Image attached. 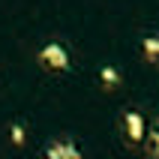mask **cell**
I'll return each instance as SVG.
<instances>
[{
	"mask_svg": "<svg viewBox=\"0 0 159 159\" xmlns=\"http://www.w3.org/2000/svg\"><path fill=\"white\" fill-rule=\"evenodd\" d=\"M144 132H147V120H144L141 111H135V108L123 111V135H126V141L129 144H141Z\"/></svg>",
	"mask_w": 159,
	"mask_h": 159,
	"instance_id": "obj_1",
	"label": "cell"
},
{
	"mask_svg": "<svg viewBox=\"0 0 159 159\" xmlns=\"http://www.w3.org/2000/svg\"><path fill=\"white\" fill-rule=\"evenodd\" d=\"M39 60H42L45 69H54V72L69 69V54H66V48H63V45H57V42L45 45L42 51H39Z\"/></svg>",
	"mask_w": 159,
	"mask_h": 159,
	"instance_id": "obj_2",
	"label": "cell"
},
{
	"mask_svg": "<svg viewBox=\"0 0 159 159\" xmlns=\"http://www.w3.org/2000/svg\"><path fill=\"white\" fill-rule=\"evenodd\" d=\"M99 84H102L105 90L120 87V84H123V75H120V69H117V66H102V69H99Z\"/></svg>",
	"mask_w": 159,
	"mask_h": 159,
	"instance_id": "obj_3",
	"label": "cell"
},
{
	"mask_svg": "<svg viewBox=\"0 0 159 159\" xmlns=\"http://www.w3.org/2000/svg\"><path fill=\"white\" fill-rule=\"evenodd\" d=\"M9 141H12V147H24L27 144V126L21 120H12L9 123Z\"/></svg>",
	"mask_w": 159,
	"mask_h": 159,
	"instance_id": "obj_4",
	"label": "cell"
},
{
	"mask_svg": "<svg viewBox=\"0 0 159 159\" xmlns=\"http://www.w3.org/2000/svg\"><path fill=\"white\" fill-rule=\"evenodd\" d=\"M42 156L45 159H69L66 153H63V147H60V138H54V141H48L42 147Z\"/></svg>",
	"mask_w": 159,
	"mask_h": 159,
	"instance_id": "obj_5",
	"label": "cell"
},
{
	"mask_svg": "<svg viewBox=\"0 0 159 159\" xmlns=\"http://www.w3.org/2000/svg\"><path fill=\"white\" fill-rule=\"evenodd\" d=\"M156 51H159V42H156V36H147V39H144V57H147V60H156Z\"/></svg>",
	"mask_w": 159,
	"mask_h": 159,
	"instance_id": "obj_6",
	"label": "cell"
},
{
	"mask_svg": "<svg viewBox=\"0 0 159 159\" xmlns=\"http://www.w3.org/2000/svg\"><path fill=\"white\" fill-rule=\"evenodd\" d=\"M60 147H63V153L69 159H81V150H78V144L75 141H69V138H60Z\"/></svg>",
	"mask_w": 159,
	"mask_h": 159,
	"instance_id": "obj_7",
	"label": "cell"
}]
</instances>
